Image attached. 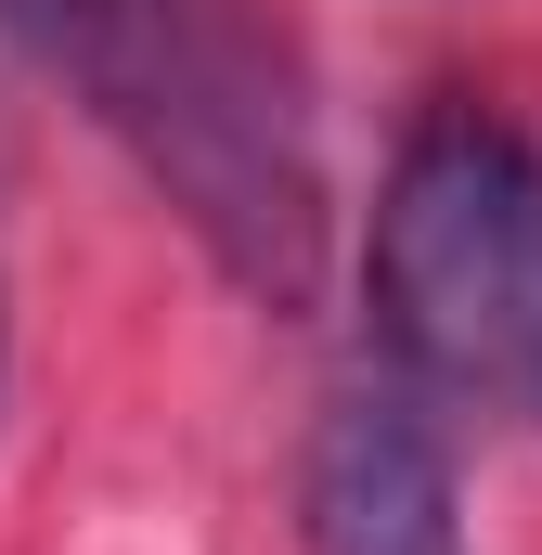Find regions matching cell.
Instances as JSON below:
<instances>
[{
  "instance_id": "2",
  "label": "cell",
  "mask_w": 542,
  "mask_h": 555,
  "mask_svg": "<svg viewBox=\"0 0 542 555\" xmlns=\"http://www.w3.org/2000/svg\"><path fill=\"white\" fill-rule=\"evenodd\" d=\"M362 310L413 401L452 414H542V142L517 117L439 104L388 155Z\"/></svg>"
},
{
  "instance_id": "3",
  "label": "cell",
  "mask_w": 542,
  "mask_h": 555,
  "mask_svg": "<svg viewBox=\"0 0 542 555\" xmlns=\"http://www.w3.org/2000/svg\"><path fill=\"white\" fill-rule=\"evenodd\" d=\"M297 517H310V555H465L439 401H413L401 375L323 401L310 465H297Z\"/></svg>"
},
{
  "instance_id": "1",
  "label": "cell",
  "mask_w": 542,
  "mask_h": 555,
  "mask_svg": "<svg viewBox=\"0 0 542 555\" xmlns=\"http://www.w3.org/2000/svg\"><path fill=\"white\" fill-rule=\"evenodd\" d=\"M0 26L78 91V117L246 297L297 310L323 284V130L271 0H0Z\"/></svg>"
},
{
  "instance_id": "4",
  "label": "cell",
  "mask_w": 542,
  "mask_h": 555,
  "mask_svg": "<svg viewBox=\"0 0 542 555\" xmlns=\"http://www.w3.org/2000/svg\"><path fill=\"white\" fill-rule=\"evenodd\" d=\"M0 362H13V336H0Z\"/></svg>"
}]
</instances>
